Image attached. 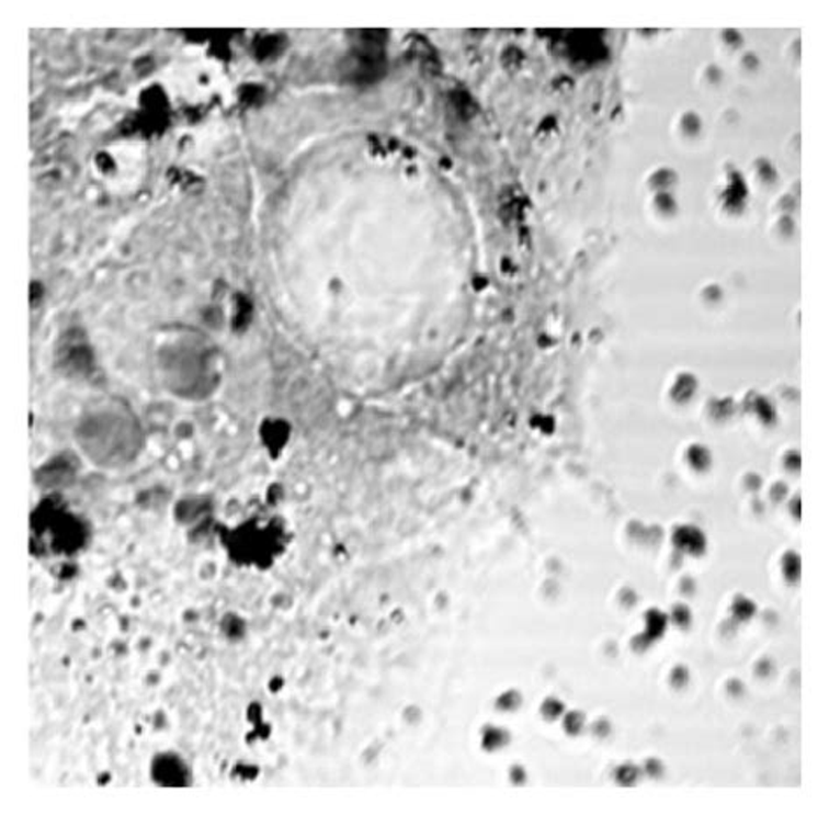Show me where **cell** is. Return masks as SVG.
Wrapping results in <instances>:
<instances>
[{"label": "cell", "mask_w": 829, "mask_h": 815, "mask_svg": "<svg viewBox=\"0 0 829 815\" xmlns=\"http://www.w3.org/2000/svg\"><path fill=\"white\" fill-rule=\"evenodd\" d=\"M282 46H284V43H282L281 37L276 35V37H264V39H261L260 43H258V57L260 58H266V57H273V55H276L279 53V49H282Z\"/></svg>", "instance_id": "3"}, {"label": "cell", "mask_w": 829, "mask_h": 815, "mask_svg": "<svg viewBox=\"0 0 829 815\" xmlns=\"http://www.w3.org/2000/svg\"><path fill=\"white\" fill-rule=\"evenodd\" d=\"M361 44L349 60L350 78L355 82H375L385 72L384 32H363Z\"/></svg>", "instance_id": "2"}, {"label": "cell", "mask_w": 829, "mask_h": 815, "mask_svg": "<svg viewBox=\"0 0 829 815\" xmlns=\"http://www.w3.org/2000/svg\"><path fill=\"white\" fill-rule=\"evenodd\" d=\"M226 546L231 558L238 564L254 565L263 569L284 553L285 531L273 520L263 523L260 520H251L229 532Z\"/></svg>", "instance_id": "1"}]
</instances>
